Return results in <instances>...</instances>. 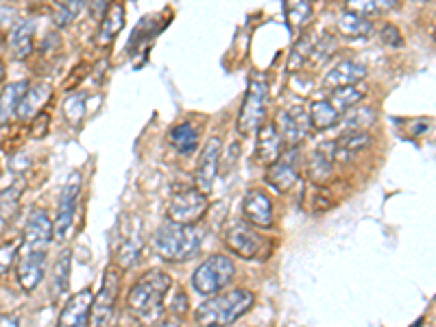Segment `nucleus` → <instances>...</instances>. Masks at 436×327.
<instances>
[{"instance_id": "nucleus-42", "label": "nucleus", "mask_w": 436, "mask_h": 327, "mask_svg": "<svg viewBox=\"0 0 436 327\" xmlns=\"http://www.w3.org/2000/svg\"><path fill=\"white\" fill-rule=\"evenodd\" d=\"M171 310L175 312V315H186V310H188V297H186L184 290H179L175 294V299L171 303Z\"/></svg>"}, {"instance_id": "nucleus-17", "label": "nucleus", "mask_w": 436, "mask_h": 327, "mask_svg": "<svg viewBox=\"0 0 436 327\" xmlns=\"http://www.w3.org/2000/svg\"><path fill=\"white\" fill-rule=\"evenodd\" d=\"M94 294L89 288L77 292L66 301L62 315H59L57 327H89V308H92Z\"/></svg>"}, {"instance_id": "nucleus-1", "label": "nucleus", "mask_w": 436, "mask_h": 327, "mask_svg": "<svg viewBox=\"0 0 436 327\" xmlns=\"http://www.w3.org/2000/svg\"><path fill=\"white\" fill-rule=\"evenodd\" d=\"M171 275L159 269L144 273L133 284L127 297V306L140 323H155L164 312V299L171 290Z\"/></svg>"}, {"instance_id": "nucleus-12", "label": "nucleus", "mask_w": 436, "mask_h": 327, "mask_svg": "<svg viewBox=\"0 0 436 327\" xmlns=\"http://www.w3.org/2000/svg\"><path fill=\"white\" fill-rule=\"evenodd\" d=\"M277 133L281 142L290 144L293 146H299L312 131V125H310V116H308V109L302 107V105H293V107H286L279 112L277 116V125H275Z\"/></svg>"}, {"instance_id": "nucleus-7", "label": "nucleus", "mask_w": 436, "mask_h": 327, "mask_svg": "<svg viewBox=\"0 0 436 327\" xmlns=\"http://www.w3.org/2000/svg\"><path fill=\"white\" fill-rule=\"evenodd\" d=\"M144 249L142 238V222L131 214H123L118 220V249H116V264L120 271L129 269L140 260Z\"/></svg>"}, {"instance_id": "nucleus-3", "label": "nucleus", "mask_w": 436, "mask_h": 327, "mask_svg": "<svg viewBox=\"0 0 436 327\" xmlns=\"http://www.w3.org/2000/svg\"><path fill=\"white\" fill-rule=\"evenodd\" d=\"M255 303V294L245 288H236L214 294L197 308V323L201 327H227L245 317Z\"/></svg>"}, {"instance_id": "nucleus-11", "label": "nucleus", "mask_w": 436, "mask_h": 327, "mask_svg": "<svg viewBox=\"0 0 436 327\" xmlns=\"http://www.w3.org/2000/svg\"><path fill=\"white\" fill-rule=\"evenodd\" d=\"M299 168H302V151L293 146L288 153H281L275 164H270L264 182L275 192H288L299 182Z\"/></svg>"}, {"instance_id": "nucleus-28", "label": "nucleus", "mask_w": 436, "mask_h": 327, "mask_svg": "<svg viewBox=\"0 0 436 327\" xmlns=\"http://www.w3.org/2000/svg\"><path fill=\"white\" fill-rule=\"evenodd\" d=\"M168 140L177 148L179 155H192L199 148V129L192 123L175 125L168 133Z\"/></svg>"}, {"instance_id": "nucleus-5", "label": "nucleus", "mask_w": 436, "mask_h": 327, "mask_svg": "<svg viewBox=\"0 0 436 327\" xmlns=\"http://www.w3.org/2000/svg\"><path fill=\"white\" fill-rule=\"evenodd\" d=\"M236 275V266L227 256H212L207 258L197 271L192 275V286L199 294L205 297H214L220 294L223 288H227L232 284V279Z\"/></svg>"}, {"instance_id": "nucleus-24", "label": "nucleus", "mask_w": 436, "mask_h": 327, "mask_svg": "<svg viewBox=\"0 0 436 327\" xmlns=\"http://www.w3.org/2000/svg\"><path fill=\"white\" fill-rule=\"evenodd\" d=\"M33 42H35V22L33 20H22L13 26L9 33V48L16 59H26L33 53Z\"/></svg>"}, {"instance_id": "nucleus-6", "label": "nucleus", "mask_w": 436, "mask_h": 327, "mask_svg": "<svg viewBox=\"0 0 436 327\" xmlns=\"http://www.w3.org/2000/svg\"><path fill=\"white\" fill-rule=\"evenodd\" d=\"M118 292H120V269L110 264L105 269L101 290L92 299V308H89V327H112Z\"/></svg>"}, {"instance_id": "nucleus-10", "label": "nucleus", "mask_w": 436, "mask_h": 327, "mask_svg": "<svg viewBox=\"0 0 436 327\" xmlns=\"http://www.w3.org/2000/svg\"><path fill=\"white\" fill-rule=\"evenodd\" d=\"M81 184L83 177L79 170L70 173L68 182L62 190V197H59V207H57V218L53 222V236L57 240H64L68 236L74 216H77V203H79V195H81Z\"/></svg>"}, {"instance_id": "nucleus-22", "label": "nucleus", "mask_w": 436, "mask_h": 327, "mask_svg": "<svg viewBox=\"0 0 436 327\" xmlns=\"http://www.w3.org/2000/svg\"><path fill=\"white\" fill-rule=\"evenodd\" d=\"M53 90L51 85L46 83H35V85H28V90L24 92V96L18 103V109H16V118L18 121H28V118H35L40 112H44V105L51 100Z\"/></svg>"}, {"instance_id": "nucleus-33", "label": "nucleus", "mask_w": 436, "mask_h": 327, "mask_svg": "<svg viewBox=\"0 0 436 327\" xmlns=\"http://www.w3.org/2000/svg\"><path fill=\"white\" fill-rule=\"evenodd\" d=\"M286 9V18H288V24L290 28L297 33L299 28H304L310 20H312V5L310 3H304V0H295V3H286L284 5Z\"/></svg>"}, {"instance_id": "nucleus-34", "label": "nucleus", "mask_w": 436, "mask_h": 327, "mask_svg": "<svg viewBox=\"0 0 436 327\" xmlns=\"http://www.w3.org/2000/svg\"><path fill=\"white\" fill-rule=\"evenodd\" d=\"M397 5L393 3V0H351V3L347 5L349 11L358 13V16H375V13H384V11H390V9H395Z\"/></svg>"}, {"instance_id": "nucleus-35", "label": "nucleus", "mask_w": 436, "mask_h": 327, "mask_svg": "<svg viewBox=\"0 0 436 327\" xmlns=\"http://www.w3.org/2000/svg\"><path fill=\"white\" fill-rule=\"evenodd\" d=\"M85 3H77V0H68V3H57L55 5V22L57 26H68L79 18V13L85 9Z\"/></svg>"}, {"instance_id": "nucleus-32", "label": "nucleus", "mask_w": 436, "mask_h": 327, "mask_svg": "<svg viewBox=\"0 0 436 327\" xmlns=\"http://www.w3.org/2000/svg\"><path fill=\"white\" fill-rule=\"evenodd\" d=\"M308 116H310L312 129H332V127H336L338 118H340L325 98L323 100H314L310 105V109H308Z\"/></svg>"}, {"instance_id": "nucleus-20", "label": "nucleus", "mask_w": 436, "mask_h": 327, "mask_svg": "<svg viewBox=\"0 0 436 327\" xmlns=\"http://www.w3.org/2000/svg\"><path fill=\"white\" fill-rule=\"evenodd\" d=\"M284 153V142L273 123H264L258 131H255V159L258 164H275L279 155Z\"/></svg>"}, {"instance_id": "nucleus-31", "label": "nucleus", "mask_w": 436, "mask_h": 327, "mask_svg": "<svg viewBox=\"0 0 436 327\" xmlns=\"http://www.w3.org/2000/svg\"><path fill=\"white\" fill-rule=\"evenodd\" d=\"M70 269H72V251L64 249V254H59V258L53 266V297L55 299H62V297L68 292Z\"/></svg>"}, {"instance_id": "nucleus-39", "label": "nucleus", "mask_w": 436, "mask_h": 327, "mask_svg": "<svg viewBox=\"0 0 436 327\" xmlns=\"http://www.w3.org/2000/svg\"><path fill=\"white\" fill-rule=\"evenodd\" d=\"M380 37H382V42L386 44V46H390V48H401L403 46V37H401L399 28L395 24H384L380 28Z\"/></svg>"}, {"instance_id": "nucleus-46", "label": "nucleus", "mask_w": 436, "mask_h": 327, "mask_svg": "<svg viewBox=\"0 0 436 327\" xmlns=\"http://www.w3.org/2000/svg\"><path fill=\"white\" fill-rule=\"evenodd\" d=\"M3 79H5V64L0 62V81H3Z\"/></svg>"}, {"instance_id": "nucleus-37", "label": "nucleus", "mask_w": 436, "mask_h": 327, "mask_svg": "<svg viewBox=\"0 0 436 327\" xmlns=\"http://www.w3.org/2000/svg\"><path fill=\"white\" fill-rule=\"evenodd\" d=\"M64 114L68 118L70 125H79L85 116V96L83 94H74L64 103Z\"/></svg>"}, {"instance_id": "nucleus-16", "label": "nucleus", "mask_w": 436, "mask_h": 327, "mask_svg": "<svg viewBox=\"0 0 436 327\" xmlns=\"http://www.w3.org/2000/svg\"><path fill=\"white\" fill-rule=\"evenodd\" d=\"M243 214L251 227H273V203L260 190H249L243 199Z\"/></svg>"}, {"instance_id": "nucleus-29", "label": "nucleus", "mask_w": 436, "mask_h": 327, "mask_svg": "<svg viewBox=\"0 0 436 327\" xmlns=\"http://www.w3.org/2000/svg\"><path fill=\"white\" fill-rule=\"evenodd\" d=\"M338 31L347 39H358V37H369L373 33V24L369 18L358 16V13L345 9L338 16Z\"/></svg>"}, {"instance_id": "nucleus-18", "label": "nucleus", "mask_w": 436, "mask_h": 327, "mask_svg": "<svg viewBox=\"0 0 436 327\" xmlns=\"http://www.w3.org/2000/svg\"><path fill=\"white\" fill-rule=\"evenodd\" d=\"M336 173V164L332 157V140L321 142L308 159V177L314 186H325Z\"/></svg>"}, {"instance_id": "nucleus-27", "label": "nucleus", "mask_w": 436, "mask_h": 327, "mask_svg": "<svg viewBox=\"0 0 436 327\" xmlns=\"http://www.w3.org/2000/svg\"><path fill=\"white\" fill-rule=\"evenodd\" d=\"M28 90L26 81H13L9 83L5 90H0V127H5L13 116H16L18 103Z\"/></svg>"}, {"instance_id": "nucleus-8", "label": "nucleus", "mask_w": 436, "mask_h": 327, "mask_svg": "<svg viewBox=\"0 0 436 327\" xmlns=\"http://www.w3.org/2000/svg\"><path fill=\"white\" fill-rule=\"evenodd\" d=\"M207 195H203L199 188H184L171 197L166 214L168 220L177 222V225H197L201 216L207 212Z\"/></svg>"}, {"instance_id": "nucleus-30", "label": "nucleus", "mask_w": 436, "mask_h": 327, "mask_svg": "<svg viewBox=\"0 0 436 327\" xmlns=\"http://www.w3.org/2000/svg\"><path fill=\"white\" fill-rule=\"evenodd\" d=\"M22 190H24V182L20 179L0 192V231H3L7 227V222L18 214L20 201H22Z\"/></svg>"}, {"instance_id": "nucleus-13", "label": "nucleus", "mask_w": 436, "mask_h": 327, "mask_svg": "<svg viewBox=\"0 0 436 327\" xmlns=\"http://www.w3.org/2000/svg\"><path fill=\"white\" fill-rule=\"evenodd\" d=\"M53 220L46 214V210H33L26 220L22 247L20 251H46V247L53 242Z\"/></svg>"}, {"instance_id": "nucleus-38", "label": "nucleus", "mask_w": 436, "mask_h": 327, "mask_svg": "<svg viewBox=\"0 0 436 327\" xmlns=\"http://www.w3.org/2000/svg\"><path fill=\"white\" fill-rule=\"evenodd\" d=\"M18 254H20V242L18 240H11V242L0 245V275H5L11 269V266L16 264Z\"/></svg>"}, {"instance_id": "nucleus-2", "label": "nucleus", "mask_w": 436, "mask_h": 327, "mask_svg": "<svg viewBox=\"0 0 436 327\" xmlns=\"http://www.w3.org/2000/svg\"><path fill=\"white\" fill-rule=\"evenodd\" d=\"M205 231L199 225H177L166 220L153 236V247L162 260L184 262L201 251Z\"/></svg>"}, {"instance_id": "nucleus-14", "label": "nucleus", "mask_w": 436, "mask_h": 327, "mask_svg": "<svg viewBox=\"0 0 436 327\" xmlns=\"http://www.w3.org/2000/svg\"><path fill=\"white\" fill-rule=\"evenodd\" d=\"M44 273H46V251H20L16 260V275L26 292L42 284Z\"/></svg>"}, {"instance_id": "nucleus-9", "label": "nucleus", "mask_w": 436, "mask_h": 327, "mask_svg": "<svg viewBox=\"0 0 436 327\" xmlns=\"http://www.w3.org/2000/svg\"><path fill=\"white\" fill-rule=\"evenodd\" d=\"M223 240L227 245L232 254L245 260H253L262 254V249L266 247V240L258 229H253L247 220H232L223 231Z\"/></svg>"}, {"instance_id": "nucleus-40", "label": "nucleus", "mask_w": 436, "mask_h": 327, "mask_svg": "<svg viewBox=\"0 0 436 327\" xmlns=\"http://www.w3.org/2000/svg\"><path fill=\"white\" fill-rule=\"evenodd\" d=\"M49 125H51V116L46 114V112H40L35 118H33V123H31V138H35V140H40V138H44L49 133Z\"/></svg>"}, {"instance_id": "nucleus-41", "label": "nucleus", "mask_w": 436, "mask_h": 327, "mask_svg": "<svg viewBox=\"0 0 436 327\" xmlns=\"http://www.w3.org/2000/svg\"><path fill=\"white\" fill-rule=\"evenodd\" d=\"M332 205H334V201L329 199V192H327L325 188L319 186V190L312 195V212H325V210H329Z\"/></svg>"}, {"instance_id": "nucleus-15", "label": "nucleus", "mask_w": 436, "mask_h": 327, "mask_svg": "<svg viewBox=\"0 0 436 327\" xmlns=\"http://www.w3.org/2000/svg\"><path fill=\"white\" fill-rule=\"evenodd\" d=\"M220 151H223L220 138H209V142L201 151V159L197 164V175H194V179H197V188L203 192V195H207L216 182V175L220 168Z\"/></svg>"}, {"instance_id": "nucleus-25", "label": "nucleus", "mask_w": 436, "mask_h": 327, "mask_svg": "<svg viewBox=\"0 0 436 327\" xmlns=\"http://www.w3.org/2000/svg\"><path fill=\"white\" fill-rule=\"evenodd\" d=\"M378 121V114L373 107H351L349 112H345L338 118V127H340V136L342 133H367V129Z\"/></svg>"}, {"instance_id": "nucleus-19", "label": "nucleus", "mask_w": 436, "mask_h": 327, "mask_svg": "<svg viewBox=\"0 0 436 327\" xmlns=\"http://www.w3.org/2000/svg\"><path fill=\"white\" fill-rule=\"evenodd\" d=\"M365 77H367V68L363 64L354 62V59H342V62H338L323 77V87L332 92V90H338V87L363 83Z\"/></svg>"}, {"instance_id": "nucleus-36", "label": "nucleus", "mask_w": 436, "mask_h": 327, "mask_svg": "<svg viewBox=\"0 0 436 327\" xmlns=\"http://www.w3.org/2000/svg\"><path fill=\"white\" fill-rule=\"evenodd\" d=\"M314 42L317 39H310V37H304V39H299L295 44V48L290 53V62H288V68L290 70H299L302 68L308 59H310V53H312V46H314Z\"/></svg>"}, {"instance_id": "nucleus-23", "label": "nucleus", "mask_w": 436, "mask_h": 327, "mask_svg": "<svg viewBox=\"0 0 436 327\" xmlns=\"http://www.w3.org/2000/svg\"><path fill=\"white\" fill-rule=\"evenodd\" d=\"M125 28V5L114 3L107 7L98 20V35L96 44L98 46H110V44L118 37V33Z\"/></svg>"}, {"instance_id": "nucleus-4", "label": "nucleus", "mask_w": 436, "mask_h": 327, "mask_svg": "<svg viewBox=\"0 0 436 327\" xmlns=\"http://www.w3.org/2000/svg\"><path fill=\"white\" fill-rule=\"evenodd\" d=\"M268 107V81L264 74H258L249 81L247 94L243 98V107L238 114V133L240 136H251L264 125Z\"/></svg>"}, {"instance_id": "nucleus-43", "label": "nucleus", "mask_w": 436, "mask_h": 327, "mask_svg": "<svg viewBox=\"0 0 436 327\" xmlns=\"http://www.w3.org/2000/svg\"><path fill=\"white\" fill-rule=\"evenodd\" d=\"M430 125H432V121H426V118H424V121H417V123H415V127H410V133H412V136H419V133L428 131V129H430Z\"/></svg>"}, {"instance_id": "nucleus-44", "label": "nucleus", "mask_w": 436, "mask_h": 327, "mask_svg": "<svg viewBox=\"0 0 436 327\" xmlns=\"http://www.w3.org/2000/svg\"><path fill=\"white\" fill-rule=\"evenodd\" d=\"M0 327H20L16 317H0Z\"/></svg>"}, {"instance_id": "nucleus-26", "label": "nucleus", "mask_w": 436, "mask_h": 327, "mask_svg": "<svg viewBox=\"0 0 436 327\" xmlns=\"http://www.w3.org/2000/svg\"><path fill=\"white\" fill-rule=\"evenodd\" d=\"M365 96H367V87L363 83H356V85H347V87H338V90H332L327 94L325 100L334 107V112L338 116H342L345 112H349L351 107H356Z\"/></svg>"}, {"instance_id": "nucleus-21", "label": "nucleus", "mask_w": 436, "mask_h": 327, "mask_svg": "<svg viewBox=\"0 0 436 327\" xmlns=\"http://www.w3.org/2000/svg\"><path fill=\"white\" fill-rule=\"evenodd\" d=\"M373 144L371 133H342L338 140H332V157L334 164H349L360 153Z\"/></svg>"}, {"instance_id": "nucleus-45", "label": "nucleus", "mask_w": 436, "mask_h": 327, "mask_svg": "<svg viewBox=\"0 0 436 327\" xmlns=\"http://www.w3.org/2000/svg\"><path fill=\"white\" fill-rule=\"evenodd\" d=\"M155 327H182V325H179V321H177V319H166V321L157 323Z\"/></svg>"}]
</instances>
